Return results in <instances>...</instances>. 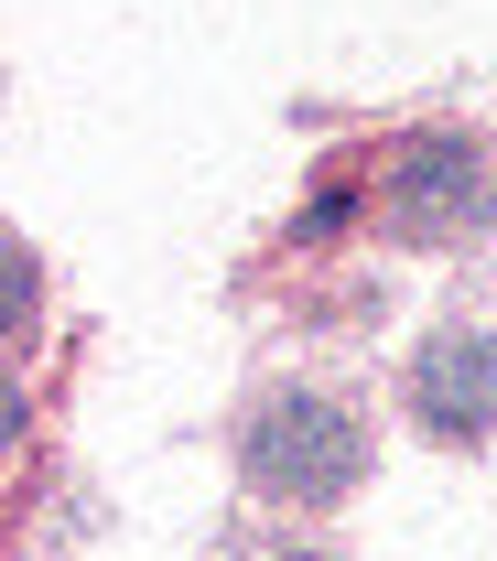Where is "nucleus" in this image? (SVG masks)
Wrapping results in <instances>:
<instances>
[{
	"label": "nucleus",
	"mask_w": 497,
	"mask_h": 561,
	"mask_svg": "<svg viewBox=\"0 0 497 561\" xmlns=\"http://www.w3.org/2000/svg\"><path fill=\"white\" fill-rule=\"evenodd\" d=\"M357 465H368V443H357V421L336 400H314V389L260 400V421H249V476L271 496H347Z\"/></svg>",
	"instance_id": "nucleus-1"
},
{
	"label": "nucleus",
	"mask_w": 497,
	"mask_h": 561,
	"mask_svg": "<svg viewBox=\"0 0 497 561\" xmlns=\"http://www.w3.org/2000/svg\"><path fill=\"white\" fill-rule=\"evenodd\" d=\"M411 411H422V432H443V443H487L497 432V335H476V324L432 335V346L411 356Z\"/></svg>",
	"instance_id": "nucleus-2"
},
{
	"label": "nucleus",
	"mask_w": 497,
	"mask_h": 561,
	"mask_svg": "<svg viewBox=\"0 0 497 561\" xmlns=\"http://www.w3.org/2000/svg\"><path fill=\"white\" fill-rule=\"evenodd\" d=\"M487 206V184H476V140H411L400 151V173H389V216L411 227V238H443V227H465V216Z\"/></svg>",
	"instance_id": "nucleus-3"
},
{
	"label": "nucleus",
	"mask_w": 497,
	"mask_h": 561,
	"mask_svg": "<svg viewBox=\"0 0 497 561\" xmlns=\"http://www.w3.org/2000/svg\"><path fill=\"white\" fill-rule=\"evenodd\" d=\"M22 324H33V249L11 238V335H22Z\"/></svg>",
	"instance_id": "nucleus-4"
},
{
	"label": "nucleus",
	"mask_w": 497,
	"mask_h": 561,
	"mask_svg": "<svg viewBox=\"0 0 497 561\" xmlns=\"http://www.w3.org/2000/svg\"><path fill=\"white\" fill-rule=\"evenodd\" d=\"M249 561H325V551H249Z\"/></svg>",
	"instance_id": "nucleus-5"
}]
</instances>
